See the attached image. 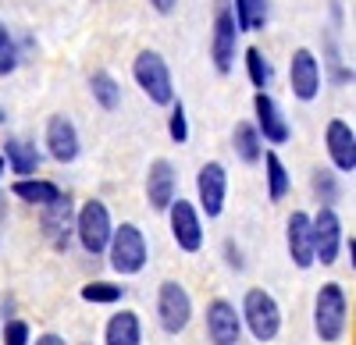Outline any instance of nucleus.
I'll list each match as a JSON object with an SVG mask.
<instances>
[{
	"label": "nucleus",
	"mask_w": 356,
	"mask_h": 345,
	"mask_svg": "<svg viewBox=\"0 0 356 345\" xmlns=\"http://www.w3.org/2000/svg\"><path fill=\"white\" fill-rule=\"evenodd\" d=\"M132 75H136V85L150 96L154 103L168 107L175 100V85H171V71H168V61L157 53V50H143L136 61H132Z\"/></svg>",
	"instance_id": "nucleus-1"
},
{
	"label": "nucleus",
	"mask_w": 356,
	"mask_h": 345,
	"mask_svg": "<svg viewBox=\"0 0 356 345\" xmlns=\"http://www.w3.org/2000/svg\"><path fill=\"white\" fill-rule=\"evenodd\" d=\"M346 292H342V285L339 281H328V285H321V292H317V303H314V328L321 335V342H339L342 331H346Z\"/></svg>",
	"instance_id": "nucleus-2"
},
{
	"label": "nucleus",
	"mask_w": 356,
	"mask_h": 345,
	"mask_svg": "<svg viewBox=\"0 0 356 345\" xmlns=\"http://www.w3.org/2000/svg\"><path fill=\"white\" fill-rule=\"evenodd\" d=\"M111 267L118 274H139L146 267V239L136 224H122V228H111Z\"/></svg>",
	"instance_id": "nucleus-3"
},
{
	"label": "nucleus",
	"mask_w": 356,
	"mask_h": 345,
	"mask_svg": "<svg viewBox=\"0 0 356 345\" xmlns=\"http://www.w3.org/2000/svg\"><path fill=\"white\" fill-rule=\"evenodd\" d=\"M243 317H246V328L257 342H271L278 331H282V310L275 303L271 292L264 289H250L246 299H243Z\"/></svg>",
	"instance_id": "nucleus-4"
},
{
	"label": "nucleus",
	"mask_w": 356,
	"mask_h": 345,
	"mask_svg": "<svg viewBox=\"0 0 356 345\" xmlns=\"http://www.w3.org/2000/svg\"><path fill=\"white\" fill-rule=\"evenodd\" d=\"M111 228H114V224H111L107 207L100 203V199H86L82 210H79V217H75V235H79V242H82V249H86L89 256H100V253L107 249Z\"/></svg>",
	"instance_id": "nucleus-5"
},
{
	"label": "nucleus",
	"mask_w": 356,
	"mask_h": 345,
	"mask_svg": "<svg viewBox=\"0 0 356 345\" xmlns=\"http://www.w3.org/2000/svg\"><path fill=\"white\" fill-rule=\"evenodd\" d=\"M157 317L168 335H182L193 321V299L178 281H164L157 292Z\"/></svg>",
	"instance_id": "nucleus-6"
},
{
	"label": "nucleus",
	"mask_w": 356,
	"mask_h": 345,
	"mask_svg": "<svg viewBox=\"0 0 356 345\" xmlns=\"http://www.w3.org/2000/svg\"><path fill=\"white\" fill-rule=\"evenodd\" d=\"M310 232H314V260L321 264H335L339 249H342V221L332 207H321L317 217H310Z\"/></svg>",
	"instance_id": "nucleus-7"
},
{
	"label": "nucleus",
	"mask_w": 356,
	"mask_h": 345,
	"mask_svg": "<svg viewBox=\"0 0 356 345\" xmlns=\"http://www.w3.org/2000/svg\"><path fill=\"white\" fill-rule=\"evenodd\" d=\"M168 214H171V235H175L178 249L196 253V249L203 246V224H200L196 207L189 203V199H171Z\"/></svg>",
	"instance_id": "nucleus-8"
},
{
	"label": "nucleus",
	"mask_w": 356,
	"mask_h": 345,
	"mask_svg": "<svg viewBox=\"0 0 356 345\" xmlns=\"http://www.w3.org/2000/svg\"><path fill=\"white\" fill-rule=\"evenodd\" d=\"M235 40H239V25H235L232 8L221 4V11L214 18V36H211V57H214V68L221 75H228L235 65Z\"/></svg>",
	"instance_id": "nucleus-9"
},
{
	"label": "nucleus",
	"mask_w": 356,
	"mask_h": 345,
	"mask_svg": "<svg viewBox=\"0 0 356 345\" xmlns=\"http://www.w3.org/2000/svg\"><path fill=\"white\" fill-rule=\"evenodd\" d=\"M196 192H200L203 214L218 217L225 210V192H228V171H225V164H218V160L203 164L200 175H196Z\"/></svg>",
	"instance_id": "nucleus-10"
},
{
	"label": "nucleus",
	"mask_w": 356,
	"mask_h": 345,
	"mask_svg": "<svg viewBox=\"0 0 356 345\" xmlns=\"http://www.w3.org/2000/svg\"><path fill=\"white\" fill-rule=\"evenodd\" d=\"M289 82H292V96L303 100V103H310V100L321 93V65H317V57H314L307 47H300V50L292 53Z\"/></svg>",
	"instance_id": "nucleus-11"
},
{
	"label": "nucleus",
	"mask_w": 356,
	"mask_h": 345,
	"mask_svg": "<svg viewBox=\"0 0 356 345\" xmlns=\"http://www.w3.org/2000/svg\"><path fill=\"white\" fill-rule=\"evenodd\" d=\"M253 110H257V132L264 142H275V146H282V142H289V121H285V114L282 107L267 96V90H257L253 96Z\"/></svg>",
	"instance_id": "nucleus-12"
},
{
	"label": "nucleus",
	"mask_w": 356,
	"mask_h": 345,
	"mask_svg": "<svg viewBox=\"0 0 356 345\" xmlns=\"http://www.w3.org/2000/svg\"><path fill=\"white\" fill-rule=\"evenodd\" d=\"M239 331H243V321L228 299H214L207 306V338H211V345H235Z\"/></svg>",
	"instance_id": "nucleus-13"
},
{
	"label": "nucleus",
	"mask_w": 356,
	"mask_h": 345,
	"mask_svg": "<svg viewBox=\"0 0 356 345\" xmlns=\"http://www.w3.org/2000/svg\"><path fill=\"white\" fill-rule=\"evenodd\" d=\"M72 228H75V221H72V199L61 192V196L54 199V203L43 207V235L50 239L54 249H68Z\"/></svg>",
	"instance_id": "nucleus-14"
},
{
	"label": "nucleus",
	"mask_w": 356,
	"mask_h": 345,
	"mask_svg": "<svg viewBox=\"0 0 356 345\" xmlns=\"http://www.w3.org/2000/svg\"><path fill=\"white\" fill-rule=\"evenodd\" d=\"M324 142H328L332 164H335L339 171H346V175H353V171H356V135H353V128H349L342 118H335V121H328Z\"/></svg>",
	"instance_id": "nucleus-15"
},
{
	"label": "nucleus",
	"mask_w": 356,
	"mask_h": 345,
	"mask_svg": "<svg viewBox=\"0 0 356 345\" xmlns=\"http://www.w3.org/2000/svg\"><path fill=\"white\" fill-rule=\"evenodd\" d=\"M47 150H50L54 160H61V164H72L79 157V132H75L72 118L54 114V118L47 121Z\"/></svg>",
	"instance_id": "nucleus-16"
},
{
	"label": "nucleus",
	"mask_w": 356,
	"mask_h": 345,
	"mask_svg": "<svg viewBox=\"0 0 356 345\" xmlns=\"http://www.w3.org/2000/svg\"><path fill=\"white\" fill-rule=\"evenodd\" d=\"M178 189V171L171 167V160H154L150 175H146V199L154 210H168V203L175 199Z\"/></svg>",
	"instance_id": "nucleus-17"
},
{
	"label": "nucleus",
	"mask_w": 356,
	"mask_h": 345,
	"mask_svg": "<svg viewBox=\"0 0 356 345\" xmlns=\"http://www.w3.org/2000/svg\"><path fill=\"white\" fill-rule=\"evenodd\" d=\"M285 239H289V256H292V264L307 271V267L314 264V232H310V217H307L303 210H296V214L289 217Z\"/></svg>",
	"instance_id": "nucleus-18"
},
{
	"label": "nucleus",
	"mask_w": 356,
	"mask_h": 345,
	"mask_svg": "<svg viewBox=\"0 0 356 345\" xmlns=\"http://www.w3.org/2000/svg\"><path fill=\"white\" fill-rule=\"evenodd\" d=\"M139 342H143V328H139V317L132 310H122L107 321L104 345H139Z\"/></svg>",
	"instance_id": "nucleus-19"
},
{
	"label": "nucleus",
	"mask_w": 356,
	"mask_h": 345,
	"mask_svg": "<svg viewBox=\"0 0 356 345\" xmlns=\"http://www.w3.org/2000/svg\"><path fill=\"white\" fill-rule=\"evenodd\" d=\"M4 160H8V167L15 171V175H33V171L40 167V153H36V146H29L25 139H8L4 142Z\"/></svg>",
	"instance_id": "nucleus-20"
},
{
	"label": "nucleus",
	"mask_w": 356,
	"mask_h": 345,
	"mask_svg": "<svg viewBox=\"0 0 356 345\" xmlns=\"http://www.w3.org/2000/svg\"><path fill=\"white\" fill-rule=\"evenodd\" d=\"M11 192L18 196V199H25V203H36V207H47V203H54L57 196H61V189H57L54 182H43V178H18L15 185H11Z\"/></svg>",
	"instance_id": "nucleus-21"
},
{
	"label": "nucleus",
	"mask_w": 356,
	"mask_h": 345,
	"mask_svg": "<svg viewBox=\"0 0 356 345\" xmlns=\"http://www.w3.org/2000/svg\"><path fill=\"white\" fill-rule=\"evenodd\" d=\"M232 146H235V153H239V160L257 164L260 153H264V139H260L257 125H250V121H239V125H235V132H232Z\"/></svg>",
	"instance_id": "nucleus-22"
},
{
	"label": "nucleus",
	"mask_w": 356,
	"mask_h": 345,
	"mask_svg": "<svg viewBox=\"0 0 356 345\" xmlns=\"http://www.w3.org/2000/svg\"><path fill=\"white\" fill-rule=\"evenodd\" d=\"M235 25L239 33H257L267 25V0H235Z\"/></svg>",
	"instance_id": "nucleus-23"
},
{
	"label": "nucleus",
	"mask_w": 356,
	"mask_h": 345,
	"mask_svg": "<svg viewBox=\"0 0 356 345\" xmlns=\"http://www.w3.org/2000/svg\"><path fill=\"white\" fill-rule=\"evenodd\" d=\"M89 90H93V100L104 110H114L118 103H122V85H118L114 75H107V71H93V75H89Z\"/></svg>",
	"instance_id": "nucleus-24"
},
{
	"label": "nucleus",
	"mask_w": 356,
	"mask_h": 345,
	"mask_svg": "<svg viewBox=\"0 0 356 345\" xmlns=\"http://www.w3.org/2000/svg\"><path fill=\"white\" fill-rule=\"evenodd\" d=\"M260 157H264V167H267V196L278 203V199H285V192H289V171L278 160V153H260Z\"/></svg>",
	"instance_id": "nucleus-25"
},
{
	"label": "nucleus",
	"mask_w": 356,
	"mask_h": 345,
	"mask_svg": "<svg viewBox=\"0 0 356 345\" xmlns=\"http://www.w3.org/2000/svg\"><path fill=\"white\" fill-rule=\"evenodd\" d=\"M246 71H250V82L257 85V90H267V85H271V78H275L271 61H267V57H264L257 47L246 50Z\"/></svg>",
	"instance_id": "nucleus-26"
},
{
	"label": "nucleus",
	"mask_w": 356,
	"mask_h": 345,
	"mask_svg": "<svg viewBox=\"0 0 356 345\" xmlns=\"http://www.w3.org/2000/svg\"><path fill=\"white\" fill-rule=\"evenodd\" d=\"M122 285H111V281H93V285H82V299L86 303H118L122 299Z\"/></svg>",
	"instance_id": "nucleus-27"
},
{
	"label": "nucleus",
	"mask_w": 356,
	"mask_h": 345,
	"mask_svg": "<svg viewBox=\"0 0 356 345\" xmlns=\"http://www.w3.org/2000/svg\"><path fill=\"white\" fill-rule=\"evenodd\" d=\"M18 68V50H15V36L8 33V25L0 22V75H11Z\"/></svg>",
	"instance_id": "nucleus-28"
},
{
	"label": "nucleus",
	"mask_w": 356,
	"mask_h": 345,
	"mask_svg": "<svg viewBox=\"0 0 356 345\" xmlns=\"http://www.w3.org/2000/svg\"><path fill=\"white\" fill-rule=\"evenodd\" d=\"M314 192L324 199V207H332L335 199H339V185H335V175L328 167H317L314 171Z\"/></svg>",
	"instance_id": "nucleus-29"
},
{
	"label": "nucleus",
	"mask_w": 356,
	"mask_h": 345,
	"mask_svg": "<svg viewBox=\"0 0 356 345\" xmlns=\"http://www.w3.org/2000/svg\"><path fill=\"white\" fill-rule=\"evenodd\" d=\"M168 132L175 142H186L189 139V121H186V107L171 100V121H168Z\"/></svg>",
	"instance_id": "nucleus-30"
},
{
	"label": "nucleus",
	"mask_w": 356,
	"mask_h": 345,
	"mask_svg": "<svg viewBox=\"0 0 356 345\" xmlns=\"http://www.w3.org/2000/svg\"><path fill=\"white\" fill-rule=\"evenodd\" d=\"M4 345H29V324H25V321H8V328H4Z\"/></svg>",
	"instance_id": "nucleus-31"
},
{
	"label": "nucleus",
	"mask_w": 356,
	"mask_h": 345,
	"mask_svg": "<svg viewBox=\"0 0 356 345\" xmlns=\"http://www.w3.org/2000/svg\"><path fill=\"white\" fill-rule=\"evenodd\" d=\"M225 256H228V264H232L235 271L243 267V256H239V246H235V242H225Z\"/></svg>",
	"instance_id": "nucleus-32"
},
{
	"label": "nucleus",
	"mask_w": 356,
	"mask_h": 345,
	"mask_svg": "<svg viewBox=\"0 0 356 345\" xmlns=\"http://www.w3.org/2000/svg\"><path fill=\"white\" fill-rule=\"evenodd\" d=\"M150 4H154V11H157V15H171L178 0H150Z\"/></svg>",
	"instance_id": "nucleus-33"
},
{
	"label": "nucleus",
	"mask_w": 356,
	"mask_h": 345,
	"mask_svg": "<svg viewBox=\"0 0 356 345\" xmlns=\"http://www.w3.org/2000/svg\"><path fill=\"white\" fill-rule=\"evenodd\" d=\"M33 345H68V342H65L61 335H40V338H36Z\"/></svg>",
	"instance_id": "nucleus-34"
},
{
	"label": "nucleus",
	"mask_w": 356,
	"mask_h": 345,
	"mask_svg": "<svg viewBox=\"0 0 356 345\" xmlns=\"http://www.w3.org/2000/svg\"><path fill=\"white\" fill-rule=\"evenodd\" d=\"M0 171H4V157H0Z\"/></svg>",
	"instance_id": "nucleus-35"
}]
</instances>
